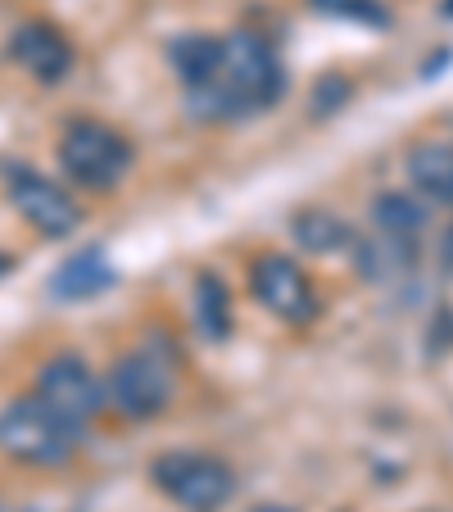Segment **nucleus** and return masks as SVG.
<instances>
[{
	"label": "nucleus",
	"mask_w": 453,
	"mask_h": 512,
	"mask_svg": "<svg viewBox=\"0 0 453 512\" xmlns=\"http://www.w3.org/2000/svg\"><path fill=\"white\" fill-rule=\"evenodd\" d=\"M286 91V68L277 50L259 32H232L222 37L218 73L204 91H195L191 105L204 118H250L272 109Z\"/></svg>",
	"instance_id": "1"
},
{
	"label": "nucleus",
	"mask_w": 453,
	"mask_h": 512,
	"mask_svg": "<svg viewBox=\"0 0 453 512\" xmlns=\"http://www.w3.org/2000/svg\"><path fill=\"white\" fill-rule=\"evenodd\" d=\"M59 168L87 191H114L132 168V141L100 118H78L59 136Z\"/></svg>",
	"instance_id": "2"
},
{
	"label": "nucleus",
	"mask_w": 453,
	"mask_h": 512,
	"mask_svg": "<svg viewBox=\"0 0 453 512\" xmlns=\"http://www.w3.org/2000/svg\"><path fill=\"white\" fill-rule=\"evenodd\" d=\"M78 440H82L78 426L64 422L59 413H50L41 399H10L0 408V449L14 463H28V467L68 463Z\"/></svg>",
	"instance_id": "3"
},
{
	"label": "nucleus",
	"mask_w": 453,
	"mask_h": 512,
	"mask_svg": "<svg viewBox=\"0 0 453 512\" xmlns=\"http://www.w3.org/2000/svg\"><path fill=\"white\" fill-rule=\"evenodd\" d=\"M150 481L164 499L186 512H222L236 499V472L222 458L195 454V449H168L150 463Z\"/></svg>",
	"instance_id": "4"
},
{
	"label": "nucleus",
	"mask_w": 453,
	"mask_h": 512,
	"mask_svg": "<svg viewBox=\"0 0 453 512\" xmlns=\"http://www.w3.org/2000/svg\"><path fill=\"white\" fill-rule=\"evenodd\" d=\"M173 390H177V368L159 349H127L114 368H109V381H105L109 408L123 413L127 422L159 417L173 404Z\"/></svg>",
	"instance_id": "5"
},
{
	"label": "nucleus",
	"mask_w": 453,
	"mask_h": 512,
	"mask_svg": "<svg viewBox=\"0 0 453 512\" xmlns=\"http://www.w3.org/2000/svg\"><path fill=\"white\" fill-rule=\"evenodd\" d=\"M37 399L50 413L64 417V422H73L78 431L87 422H96L109 404L105 381H100L78 354H55L46 368L37 372Z\"/></svg>",
	"instance_id": "6"
},
{
	"label": "nucleus",
	"mask_w": 453,
	"mask_h": 512,
	"mask_svg": "<svg viewBox=\"0 0 453 512\" xmlns=\"http://www.w3.org/2000/svg\"><path fill=\"white\" fill-rule=\"evenodd\" d=\"M250 286H254V300H259L272 318L290 322V327L313 322L318 318V309H322L313 277L299 268L290 254H263V259H254Z\"/></svg>",
	"instance_id": "7"
},
{
	"label": "nucleus",
	"mask_w": 453,
	"mask_h": 512,
	"mask_svg": "<svg viewBox=\"0 0 453 512\" xmlns=\"http://www.w3.org/2000/svg\"><path fill=\"white\" fill-rule=\"evenodd\" d=\"M10 200H14V209L28 218V227H37L50 241L73 236L82 223V209L73 204V195L59 182H50V177L32 173V168H14L10 173Z\"/></svg>",
	"instance_id": "8"
},
{
	"label": "nucleus",
	"mask_w": 453,
	"mask_h": 512,
	"mask_svg": "<svg viewBox=\"0 0 453 512\" xmlns=\"http://www.w3.org/2000/svg\"><path fill=\"white\" fill-rule=\"evenodd\" d=\"M10 55H14V64H19L28 78L41 82V87H59V82L73 73V46H68L64 32H59L55 23H46V19L14 28Z\"/></svg>",
	"instance_id": "9"
},
{
	"label": "nucleus",
	"mask_w": 453,
	"mask_h": 512,
	"mask_svg": "<svg viewBox=\"0 0 453 512\" xmlns=\"http://www.w3.org/2000/svg\"><path fill=\"white\" fill-rule=\"evenodd\" d=\"M109 286H114V268L105 263V250H96V245L64 259L55 268V277H50V295L55 300H91V295H100Z\"/></svg>",
	"instance_id": "10"
},
{
	"label": "nucleus",
	"mask_w": 453,
	"mask_h": 512,
	"mask_svg": "<svg viewBox=\"0 0 453 512\" xmlns=\"http://www.w3.org/2000/svg\"><path fill=\"white\" fill-rule=\"evenodd\" d=\"M218 55H222V37H209V32H186L168 46V59H173V73L182 78V87L191 91H204L218 73Z\"/></svg>",
	"instance_id": "11"
},
{
	"label": "nucleus",
	"mask_w": 453,
	"mask_h": 512,
	"mask_svg": "<svg viewBox=\"0 0 453 512\" xmlns=\"http://www.w3.org/2000/svg\"><path fill=\"white\" fill-rule=\"evenodd\" d=\"M408 182L435 204H453V145L422 141L408 155Z\"/></svg>",
	"instance_id": "12"
},
{
	"label": "nucleus",
	"mask_w": 453,
	"mask_h": 512,
	"mask_svg": "<svg viewBox=\"0 0 453 512\" xmlns=\"http://www.w3.org/2000/svg\"><path fill=\"white\" fill-rule=\"evenodd\" d=\"M290 232H295L299 250H309V254H331V250H340V245H349L345 218L331 209H299Z\"/></svg>",
	"instance_id": "13"
},
{
	"label": "nucleus",
	"mask_w": 453,
	"mask_h": 512,
	"mask_svg": "<svg viewBox=\"0 0 453 512\" xmlns=\"http://www.w3.org/2000/svg\"><path fill=\"white\" fill-rule=\"evenodd\" d=\"M372 218H376V227L386 236H395V241H413V236H422V227H426V209L399 191L376 195Z\"/></svg>",
	"instance_id": "14"
},
{
	"label": "nucleus",
	"mask_w": 453,
	"mask_h": 512,
	"mask_svg": "<svg viewBox=\"0 0 453 512\" xmlns=\"http://www.w3.org/2000/svg\"><path fill=\"white\" fill-rule=\"evenodd\" d=\"M195 313H200L204 336H213V340L232 336V300H227V286H222L213 272H204V277L195 281Z\"/></svg>",
	"instance_id": "15"
},
{
	"label": "nucleus",
	"mask_w": 453,
	"mask_h": 512,
	"mask_svg": "<svg viewBox=\"0 0 453 512\" xmlns=\"http://www.w3.org/2000/svg\"><path fill=\"white\" fill-rule=\"evenodd\" d=\"M313 10L336 14V19H354V23H372V28H386L390 23L381 0H313Z\"/></svg>",
	"instance_id": "16"
},
{
	"label": "nucleus",
	"mask_w": 453,
	"mask_h": 512,
	"mask_svg": "<svg viewBox=\"0 0 453 512\" xmlns=\"http://www.w3.org/2000/svg\"><path fill=\"white\" fill-rule=\"evenodd\" d=\"M250 512H295V508H281V503H259V508H250Z\"/></svg>",
	"instance_id": "17"
},
{
	"label": "nucleus",
	"mask_w": 453,
	"mask_h": 512,
	"mask_svg": "<svg viewBox=\"0 0 453 512\" xmlns=\"http://www.w3.org/2000/svg\"><path fill=\"white\" fill-rule=\"evenodd\" d=\"M444 263L453 268V227H449V241H444Z\"/></svg>",
	"instance_id": "18"
},
{
	"label": "nucleus",
	"mask_w": 453,
	"mask_h": 512,
	"mask_svg": "<svg viewBox=\"0 0 453 512\" xmlns=\"http://www.w3.org/2000/svg\"><path fill=\"white\" fill-rule=\"evenodd\" d=\"M10 268H14V259H10V254H0V277H5Z\"/></svg>",
	"instance_id": "19"
},
{
	"label": "nucleus",
	"mask_w": 453,
	"mask_h": 512,
	"mask_svg": "<svg viewBox=\"0 0 453 512\" xmlns=\"http://www.w3.org/2000/svg\"><path fill=\"white\" fill-rule=\"evenodd\" d=\"M444 14H453V5H449V10H444Z\"/></svg>",
	"instance_id": "20"
}]
</instances>
